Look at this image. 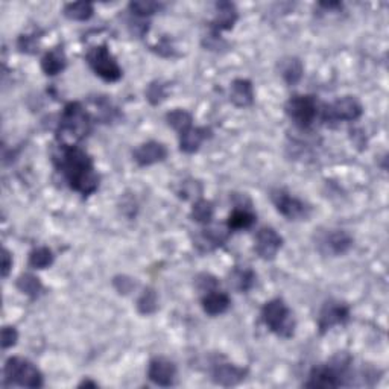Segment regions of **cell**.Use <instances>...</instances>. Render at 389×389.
I'll return each instance as SVG.
<instances>
[{
    "label": "cell",
    "mask_w": 389,
    "mask_h": 389,
    "mask_svg": "<svg viewBox=\"0 0 389 389\" xmlns=\"http://www.w3.org/2000/svg\"><path fill=\"white\" fill-rule=\"evenodd\" d=\"M364 114V105L356 96H342L336 101L323 105L319 116L327 125L341 122H356Z\"/></svg>",
    "instance_id": "9"
},
{
    "label": "cell",
    "mask_w": 389,
    "mask_h": 389,
    "mask_svg": "<svg viewBox=\"0 0 389 389\" xmlns=\"http://www.w3.org/2000/svg\"><path fill=\"white\" fill-rule=\"evenodd\" d=\"M113 285L116 287V291L119 294H128L133 291V287H136V283L131 280V278H128L125 275H119V277H114L113 280Z\"/></svg>",
    "instance_id": "39"
},
{
    "label": "cell",
    "mask_w": 389,
    "mask_h": 389,
    "mask_svg": "<svg viewBox=\"0 0 389 389\" xmlns=\"http://www.w3.org/2000/svg\"><path fill=\"white\" fill-rule=\"evenodd\" d=\"M257 222V215L249 207L237 205L233 208V212L227 217V228L230 233L249 230Z\"/></svg>",
    "instance_id": "23"
},
{
    "label": "cell",
    "mask_w": 389,
    "mask_h": 389,
    "mask_svg": "<svg viewBox=\"0 0 389 389\" xmlns=\"http://www.w3.org/2000/svg\"><path fill=\"white\" fill-rule=\"evenodd\" d=\"M215 17L210 22V34L213 37H221L222 32L232 31L239 20V11L233 2H217L215 5Z\"/></svg>",
    "instance_id": "16"
},
{
    "label": "cell",
    "mask_w": 389,
    "mask_h": 389,
    "mask_svg": "<svg viewBox=\"0 0 389 389\" xmlns=\"http://www.w3.org/2000/svg\"><path fill=\"white\" fill-rule=\"evenodd\" d=\"M319 8H324L327 9V11H333V9L336 8H342V4H339V2H321V4H318Z\"/></svg>",
    "instance_id": "41"
},
{
    "label": "cell",
    "mask_w": 389,
    "mask_h": 389,
    "mask_svg": "<svg viewBox=\"0 0 389 389\" xmlns=\"http://www.w3.org/2000/svg\"><path fill=\"white\" fill-rule=\"evenodd\" d=\"M42 71L46 76H56L59 73H63L67 67V56L64 52L63 44H58L51 51H47L43 58H42Z\"/></svg>",
    "instance_id": "21"
},
{
    "label": "cell",
    "mask_w": 389,
    "mask_h": 389,
    "mask_svg": "<svg viewBox=\"0 0 389 389\" xmlns=\"http://www.w3.org/2000/svg\"><path fill=\"white\" fill-rule=\"evenodd\" d=\"M40 37L35 34H22L17 40V49L22 54L34 55L38 52Z\"/></svg>",
    "instance_id": "34"
},
{
    "label": "cell",
    "mask_w": 389,
    "mask_h": 389,
    "mask_svg": "<svg viewBox=\"0 0 389 389\" xmlns=\"http://www.w3.org/2000/svg\"><path fill=\"white\" fill-rule=\"evenodd\" d=\"M166 124L171 126L174 131L178 134H181L187 131L188 128L193 126V116L187 112V109L183 108H175L172 112H169L166 114Z\"/></svg>",
    "instance_id": "30"
},
{
    "label": "cell",
    "mask_w": 389,
    "mask_h": 389,
    "mask_svg": "<svg viewBox=\"0 0 389 389\" xmlns=\"http://www.w3.org/2000/svg\"><path fill=\"white\" fill-rule=\"evenodd\" d=\"M95 6L90 2H72L66 4L63 8V16L73 22H87L93 17Z\"/></svg>",
    "instance_id": "29"
},
{
    "label": "cell",
    "mask_w": 389,
    "mask_h": 389,
    "mask_svg": "<svg viewBox=\"0 0 389 389\" xmlns=\"http://www.w3.org/2000/svg\"><path fill=\"white\" fill-rule=\"evenodd\" d=\"M178 377V368L175 362L171 359L163 357V356H155L148 364V378L154 385L169 388L176 383Z\"/></svg>",
    "instance_id": "14"
},
{
    "label": "cell",
    "mask_w": 389,
    "mask_h": 389,
    "mask_svg": "<svg viewBox=\"0 0 389 389\" xmlns=\"http://www.w3.org/2000/svg\"><path fill=\"white\" fill-rule=\"evenodd\" d=\"M78 386L79 388H97L99 385L96 382H93V381H90V378H85V381H83Z\"/></svg>",
    "instance_id": "42"
},
{
    "label": "cell",
    "mask_w": 389,
    "mask_h": 389,
    "mask_svg": "<svg viewBox=\"0 0 389 389\" xmlns=\"http://www.w3.org/2000/svg\"><path fill=\"white\" fill-rule=\"evenodd\" d=\"M13 254L9 253V249L4 248V256H2V277L6 278L9 275V273H11L13 269Z\"/></svg>",
    "instance_id": "40"
},
{
    "label": "cell",
    "mask_w": 389,
    "mask_h": 389,
    "mask_svg": "<svg viewBox=\"0 0 389 389\" xmlns=\"http://www.w3.org/2000/svg\"><path fill=\"white\" fill-rule=\"evenodd\" d=\"M195 287L199 294L204 295L207 292L215 291V289H219V280L212 274L201 273L195 277Z\"/></svg>",
    "instance_id": "35"
},
{
    "label": "cell",
    "mask_w": 389,
    "mask_h": 389,
    "mask_svg": "<svg viewBox=\"0 0 389 389\" xmlns=\"http://www.w3.org/2000/svg\"><path fill=\"white\" fill-rule=\"evenodd\" d=\"M18 342V330L14 325H5L2 328V348L8 350L13 348Z\"/></svg>",
    "instance_id": "37"
},
{
    "label": "cell",
    "mask_w": 389,
    "mask_h": 389,
    "mask_svg": "<svg viewBox=\"0 0 389 389\" xmlns=\"http://www.w3.org/2000/svg\"><path fill=\"white\" fill-rule=\"evenodd\" d=\"M179 198H183V199H188L191 196H196L198 198H201V193H203V186L199 184L198 181H193V179H187V181H184L181 184V188H179V191L176 192Z\"/></svg>",
    "instance_id": "36"
},
{
    "label": "cell",
    "mask_w": 389,
    "mask_h": 389,
    "mask_svg": "<svg viewBox=\"0 0 389 389\" xmlns=\"http://www.w3.org/2000/svg\"><path fill=\"white\" fill-rule=\"evenodd\" d=\"M55 262V254L51 248L47 246H37L34 248L28 257V266L31 269H37V271H42V269L51 268Z\"/></svg>",
    "instance_id": "28"
},
{
    "label": "cell",
    "mask_w": 389,
    "mask_h": 389,
    "mask_svg": "<svg viewBox=\"0 0 389 389\" xmlns=\"http://www.w3.org/2000/svg\"><path fill=\"white\" fill-rule=\"evenodd\" d=\"M201 307L208 316L224 315L232 307V298L227 292L215 289V291L201 295Z\"/></svg>",
    "instance_id": "19"
},
{
    "label": "cell",
    "mask_w": 389,
    "mask_h": 389,
    "mask_svg": "<svg viewBox=\"0 0 389 389\" xmlns=\"http://www.w3.org/2000/svg\"><path fill=\"white\" fill-rule=\"evenodd\" d=\"M353 244L354 239L350 233L339 230V228H332V230L318 233L315 246L319 254L324 257H341L350 251Z\"/></svg>",
    "instance_id": "10"
},
{
    "label": "cell",
    "mask_w": 389,
    "mask_h": 389,
    "mask_svg": "<svg viewBox=\"0 0 389 389\" xmlns=\"http://www.w3.org/2000/svg\"><path fill=\"white\" fill-rule=\"evenodd\" d=\"M353 357L347 353H337L330 361L313 366L303 383L306 388H341L352 385Z\"/></svg>",
    "instance_id": "3"
},
{
    "label": "cell",
    "mask_w": 389,
    "mask_h": 389,
    "mask_svg": "<svg viewBox=\"0 0 389 389\" xmlns=\"http://www.w3.org/2000/svg\"><path fill=\"white\" fill-rule=\"evenodd\" d=\"M52 162L67 186L83 198L92 196L99 188L101 176L96 171L95 160L81 146L58 145Z\"/></svg>",
    "instance_id": "1"
},
{
    "label": "cell",
    "mask_w": 389,
    "mask_h": 389,
    "mask_svg": "<svg viewBox=\"0 0 389 389\" xmlns=\"http://www.w3.org/2000/svg\"><path fill=\"white\" fill-rule=\"evenodd\" d=\"M4 383L22 388H43L44 377L38 366L25 357L11 356L4 366Z\"/></svg>",
    "instance_id": "5"
},
{
    "label": "cell",
    "mask_w": 389,
    "mask_h": 389,
    "mask_svg": "<svg viewBox=\"0 0 389 389\" xmlns=\"http://www.w3.org/2000/svg\"><path fill=\"white\" fill-rule=\"evenodd\" d=\"M230 102L237 108H248L254 104V85L249 79L237 78L230 84Z\"/></svg>",
    "instance_id": "20"
},
{
    "label": "cell",
    "mask_w": 389,
    "mask_h": 389,
    "mask_svg": "<svg viewBox=\"0 0 389 389\" xmlns=\"http://www.w3.org/2000/svg\"><path fill=\"white\" fill-rule=\"evenodd\" d=\"M283 245L285 239L273 227L261 228L254 239V251L265 262H273Z\"/></svg>",
    "instance_id": "13"
},
{
    "label": "cell",
    "mask_w": 389,
    "mask_h": 389,
    "mask_svg": "<svg viewBox=\"0 0 389 389\" xmlns=\"http://www.w3.org/2000/svg\"><path fill=\"white\" fill-rule=\"evenodd\" d=\"M318 99L312 95H294L285 104V113L297 128L309 129L319 116Z\"/></svg>",
    "instance_id": "7"
},
{
    "label": "cell",
    "mask_w": 389,
    "mask_h": 389,
    "mask_svg": "<svg viewBox=\"0 0 389 389\" xmlns=\"http://www.w3.org/2000/svg\"><path fill=\"white\" fill-rule=\"evenodd\" d=\"M248 368L239 366L227 361H213L210 366V378L215 385L230 388L242 383L248 377Z\"/></svg>",
    "instance_id": "12"
},
{
    "label": "cell",
    "mask_w": 389,
    "mask_h": 389,
    "mask_svg": "<svg viewBox=\"0 0 389 389\" xmlns=\"http://www.w3.org/2000/svg\"><path fill=\"white\" fill-rule=\"evenodd\" d=\"M145 97L151 105H160L164 102L167 97V84H164L163 81H158V79L157 81L149 83L145 88Z\"/></svg>",
    "instance_id": "33"
},
{
    "label": "cell",
    "mask_w": 389,
    "mask_h": 389,
    "mask_svg": "<svg viewBox=\"0 0 389 389\" xmlns=\"http://www.w3.org/2000/svg\"><path fill=\"white\" fill-rule=\"evenodd\" d=\"M269 199H271L275 210L280 213L287 221H307L311 217L313 208L311 204H307L303 199L289 193L286 188L274 187L269 192Z\"/></svg>",
    "instance_id": "8"
},
{
    "label": "cell",
    "mask_w": 389,
    "mask_h": 389,
    "mask_svg": "<svg viewBox=\"0 0 389 389\" xmlns=\"http://www.w3.org/2000/svg\"><path fill=\"white\" fill-rule=\"evenodd\" d=\"M152 51L157 52L160 56H164V58H171L175 55V47L171 42V38L160 40V43L152 47Z\"/></svg>",
    "instance_id": "38"
},
{
    "label": "cell",
    "mask_w": 389,
    "mask_h": 389,
    "mask_svg": "<svg viewBox=\"0 0 389 389\" xmlns=\"http://www.w3.org/2000/svg\"><path fill=\"white\" fill-rule=\"evenodd\" d=\"M90 102L95 107V112H90L93 121H101V124H109L119 117L117 108L112 104V101H108L105 96H96L93 99H90Z\"/></svg>",
    "instance_id": "26"
},
{
    "label": "cell",
    "mask_w": 389,
    "mask_h": 389,
    "mask_svg": "<svg viewBox=\"0 0 389 389\" xmlns=\"http://www.w3.org/2000/svg\"><path fill=\"white\" fill-rule=\"evenodd\" d=\"M262 321L268 327V330L278 337L291 339L295 335L297 321L283 298L277 297L263 304L262 307Z\"/></svg>",
    "instance_id": "4"
},
{
    "label": "cell",
    "mask_w": 389,
    "mask_h": 389,
    "mask_svg": "<svg viewBox=\"0 0 389 389\" xmlns=\"http://www.w3.org/2000/svg\"><path fill=\"white\" fill-rule=\"evenodd\" d=\"M169 155V149L164 143L157 140H149L138 145L133 151V160L137 166L148 167L157 163H163Z\"/></svg>",
    "instance_id": "17"
},
{
    "label": "cell",
    "mask_w": 389,
    "mask_h": 389,
    "mask_svg": "<svg viewBox=\"0 0 389 389\" xmlns=\"http://www.w3.org/2000/svg\"><path fill=\"white\" fill-rule=\"evenodd\" d=\"M213 137V129L208 126H192L187 131L178 134L179 151L184 154H195L201 149L203 143Z\"/></svg>",
    "instance_id": "18"
},
{
    "label": "cell",
    "mask_w": 389,
    "mask_h": 389,
    "mask_svg": "<svg viewBox=\"0 0 389 389\" xmlns=\"http://www.w3.org/2000/svg\"><path fill=\"white\" fill-rule=\"evenodd\" d=\"M215 216V205L212 201L204 198H198L195 199V203L192 205L191 210V219L196 224L201 225H210Z\"/></svg>",
    "instance_id": "27"
},
{
    "label": "cell",
    "mask_w": 389,
    "mask_h": 389,
    "mask_svg": "<svg viewBox=\"0 0 389 389\" xmlns=\"http://www.w3.org/2000/svg\"><path fill=\"white\" fill-rule=\"evenodd\" d=\"M93 117L81 102H67L56 125L55 138L61 146H79L92 133Z\"/></svg>",
    "instance_id": "2"
},
{
    "label": "cell",
    "mask_w": 389,
    "mask_h": 389,
    "mask_svg": "<svg viewBox=\"0 0 389 389\" xmlns=\"http://www.w3.org/2000/svg\"><path fill=\"white\" fill-rule=\"evenodd\" d=\"M350 316H352V309L347 303L333 300V298L332 300H327L323 304L316 319L319 335H325L337 325H345L348 321H350Z\"/></svg>",
    "instance_id": "11"
},
{
    "label": "cell",
    "mask_w": 389,
    "mask_h": 389,
    "mask_svg": "<svg viewBox=\"0 0 389 389\" xmlns=\"http://www.w3.org/2000/svg\"><path fill=\"white\" fill-rule=\"evenodd\" d=\"M16 287L20 294L26 295L31 300H38L44 294V286L40 278L31 273H23L17 277Z\"/></svg>",
    "instance_id": "25"
},
{
    "label": "cell",
    "mask_w": 389,
    "mask_h": 389,
    "mask_svg": "<svg viewBox=\"0 0 389 389\" xmlns=\"http://www.w3.org/2000/svg\"><path fill=\"white\" fill-rule=\"evenodd\" d=\"M85 61L93 73L105 83H117L124 76L122 67L119 66L116 56L109 51L107 43L88 49L85 54Z\"/></svg>",
    "instance_id": "6"
},
{
    "label": "cell",
    "mask_w": 389,
    "mask_h": 389,
    "mask_svg": "<svg viewBox=\"0 0 389 389\" xmlns=\"http://www.w3.org/2000/svg\"><path fill=\"white\" fill-rule=\"evenodd\" d=\"M257 274L251 268L234 266L228 274V285L239 294H246L256 286Z\"/></svg>",
    "instance_id": "22"
},
{
    "label": "cell",
    "mask_w": 389,
    "mask_h": 389,
    "mask_svg": "<svg viewBox=\"0 0 389 389\" xmlns=\"http://www.w3.org/2000/svg\"><path fill=\"white\" fill-rule=\"evenodd\" d=\"M230 232H228L227 225H215V227H207L204 230H199V233L193 239V246L198 249L201 254L212 253L215 249L221 248L227 244L228 237H230Z\"/></svg>",
    "instance_id": "15"
},
{
    "label": "cell",
    "mask_w": 389,
    "mask_h": 389,
    "mask_svg": "<svg viewBox=\"0 0 389 389\" xmlns=\"http://www.w3.org/2000/svg\"><path fill=\"white\" fill-rule=\"evenodd\" d=\"M137 311L142 315H152L157 312L158 309V295L155 292V289L152 287H146L145 291L140 294V297L137 298Z\"/></svg>",
    "instance_id": "32"
},
{
    "label": "cell",
    "mask_w": 389,
    "mask_h": 389,
    "mask_svg": "<svg viewBox=\"0 0 389 389\" xmlns=\"http://www.w3.org/2000/svg\"><path fill=\"white\" fill-rule=\"evenodd\" d=\"M128 9L134 17L146 20L151 16L162 11L163 4L152 2V0H134V2H129Z\"/></svg>",
    "instance_id": "31"
},
{
    "label": "cell",
    "mask_w": 389,
    "mask_h": 389,
    "mask_svg": "<svg viewBox=\"0 0 389 389\" xmlns=\"http://www.w3.org/2000/svg\"><path fill=\"white\" fill-rule=\"evenodd\" d=\"M278 72L287 85H297L303 79L304 66L300 58L286 56L278 63Z\"/></svg>",
    "instance_id": "24"
}]
</instances>
